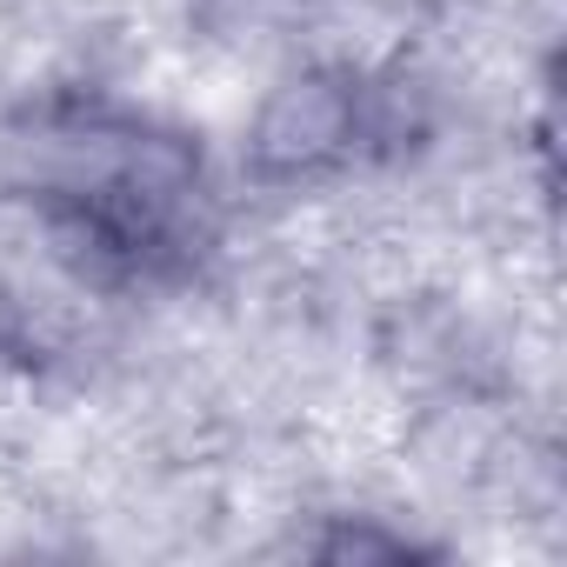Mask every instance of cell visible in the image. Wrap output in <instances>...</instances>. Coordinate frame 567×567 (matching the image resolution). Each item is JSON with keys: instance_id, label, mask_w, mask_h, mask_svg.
Masks as SVG:
<instances>
[{"instance_id": "1", "label": "cell", "mask_w": 567, "mask_h": 567, "mask_svg": "<svg viewBox=\"0 0 567 567\" xmlns=\"http://www.w3.org/2000/svg\"><path fill=\"white\" fill-rule=\"evenodd\" d=\"M34 154L28 200H41L48 227L68 254L107 280H161L194 267L207 247L200 227V167L174 134H147L107 114L48 121Z\"/></svg>"}]
</instances>
